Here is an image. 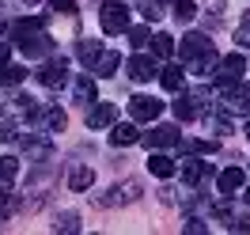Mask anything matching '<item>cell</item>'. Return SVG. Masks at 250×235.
I'll list each match as a JSON object with an SVG mask.
<instances>
[{
  "label": "cell",
  "mask_w": 250,
  "mask_h": 235,
  "mask_svg": "<svg viewBox=\"0 0 250 235\" xmlns=\"http://www.w3.org/2000/svg\"><path fill=\"white\" fill-rule=\"evenodd\" d=\"M91 182H95V171H91V167H72V178H68V186L76 190V193H80V190H87Z\"/></svg>",
  "instance_id": "17"
},
{
  "label": "cell",
  "mask_w": 250,
  "mask_h": 235,
  "mask_svg": "<svg viewBox=\"0 0 250 235\" xmlns=\"http://www.w3.org/2000/svg\"><path fill=\"white\" fill-rule=\"evenodd\" d=\"M95 91H99V87H95L91 76H80V80H76V99H80V103H91Z\"/></svg>",
  "instance_id": "20"
},
{
  "label": "cell",
  "mask_w": 250,
  "mask_h": 235,
  "mask_svg": "<svg viewBox=\"0 0 250 235\" xmlns=\"http://www.w3.org/2000/svg\"><path fill=\"white\" fill-rule=\"evenodd\" d=\"M4 137H12V129H8V126H0V141H4Z\"/></svg>",
  "instance_id": "33"
},
{
  "label": "cell",
  "mask_w": 250,
  "mask_h": 235,
  "mask_svg": "<svg viewBox=\"0 0 250 235\" xmlns=\"http://www.w3.org/2000/svg\"><path fill=\"white\" fill-rule=\"evenodd\" d=\"M152 53H156V57H171V53H174L171 34H156V38H152Z\"/></svg>",
  "instance_id": "24"
},
{
  "label": "cell",
  "mask_w": 250,
  "mask_h": 235,
  "mask_svg": "<svg viewBox=\"0 0 250 235\" xmlns=\"http://www.w3.org/2000/svg\"><path fill=\"white\" fill-rule=\"evenodd\" d=\"M148 171L156 174V178H171V174H174V163L167 156H148Z\"/></svg>",
  "instance_id": "16"
},
{
  "label": "cell",
  "mask_w": 250,
  "mask_h": 235,
  "mask_svg": "<svg viewBox=\"0 0 250 235\" xmlns=\"http://www.w3.org/2000/svg\"><path fill=\"white\" fill-rule=\"evenodd\" d=\"M99 23H103V31H106V34L129 31V8L118 4V0H106V4H103V12H99Z\"/></svg>",
  "instance_id": "2"
},
{
  "label": "cell",
  "mask_w": 250,
  "mask_h": 235,
  "mask_svg": "<svg viewBox=\"0 0 250 235\" xmlns=\"http://www.w3.org/2000/svg\"><path fill=\"white\" fill-rule=\"evenodd\" d=\"M133 197H141V186H137V182H129V186L114 190V193H110V197H106L103 205H114V201H133Z\"/></svg>",
  "instance_id": "19"
},
{
  "label": "cell",
  "mask_w": 250,
  "mask_h": 235,
  "mask_svg": "<svg viewBox=\"0 0 250 235\" xmlns=\"http://www.w3.org/2000/svg\"><path fill=\"white\" fill-rule=\"evenodd\" d=\"M208 174H216V171H212L208 163H201V159H186V163H182V182H189V186H197Z\"/></svg>",
  "instance_id": "8"
},
{
  "label": "cell",
  "mask_w": 250,
  "mask_h": 235,
  "mask_svg": "<svg viewBox=\"0 0 250 235\" xmlns=\"http://www.w3.org/2000/svg\"><path fill=\"white\" fill-rule=\"evenodd\" d=\"M144 144H148V148H174V144H178V126H159V129H152V133L144 137Z\"/></svg>",
  "instance_id": "6"
},
{
  "label": "cell",
  "mask_w": 250,
  "mask_h": 235,
  "mask_svg": "<svg viewBox=\"0 0 250 235\" xmlns=\"http://www.w3.org/2000/svg\"><path fill=\"white\" fill-rule=\"evenodd\" d=\"M159 80H163V87H167V91H182V84H186V72H182V68H178V64H167V68H163V72H159Z\"/></svg>",
  "instance_id": "14"
},
{
  "label": "cell",
  "mask_w": 250,
  "mask_h": 235,
  "mask_svg": "<svg viewBox=\"0 0 250 235\" xmlns=\"http://www.w3.org/2000/svg\"><path fill=\"white\" fill-rule=\"evenodd\" d=\"M247 182V174L239 171V167H228V171H220V178H216V186H220V193H235V190Z\"/></svg>",
  "instance_id": "11"
},
{
  "label": "cell",
  "mask_w": 250,
  "mask_h": 235,
  "mask_svg": "<svg viewBox=\"0 0 250 235\" xmlns=\"http://www.w3.org/2000/svg\"><path fill=\"white\" fill-rule=\"evenodd\" d=\"M235 46H250V16L239 23V31H235Z\"/></svg>",
  "instance_id": "28"
},
{
  "label": "cell",
  "mask_w": 250,
  "mask_h": 235,
  "mask_svg": "<svg viewBox=\"0 0 250 235\" xmlns=\"http://www.w3.org/2000/svg\"><path fill=\"white\" fill-rule=\"evenodd\" d=\"M99 53H103V46H99V42H80L76 46V57L83 64H95V57H99Z\"/></svg>",
  "instance_id": "21"
},
{
  "label": "cell",
  "mask_w": 250,
  "mask_h": 235,
  "mask_svg": "<svg viewBox=\"0 0 250 235\" xmlns=\"http://www.w3.org/2000/svg\"><path fill=\"white\" fill-rule=\"evenodd\" d=\"M193 12H197V8H193L189 0H174V16L182 19V23H186V19H193Z\"/></svg>",
  "instance_id": "27"
},
{
  "label": "cell",
  "mask_w": 250,
  "mask_h": 235,
  "mask_svg": "<svg viewBox=\"0 0 250 235\" xmlns=\"http://www.w3.org/2000/svg\"><path fill=\"white\" fill-rule=\"evenodd\" d=\"M19 80H27V68H23V64H4V68H0V84H19Z\"/></svg>",
  "instance_id": "23"
},
{
  "label": "cell",
  "mask_w": 250,
  "mask_h": 235,
  "mask_svg": "<svg viewBox=\"0 0 250 235\" xmlns=\"http://www.w3.org/2000/svg\"><path fill=\"white\" fill-rule=\"evenodd\" d=\"M129 72H133V80L141 84V80H152V76L159 72V68H156V61H152L148 53H137V57L129 61Z\"/></svg>",
  "instance_id": "9"
},
{
  "label": "cell",
  "mask_w": 250,
  "mask_h": 235,
  "mask_svg": "<svg viewBox=\"0 0 250 235\" xmlns=\"http://www.w3.org/2000/svg\"><path fill=\"white\" fill-rule=\"evenodd\" d=\"M247 205H250V190H247Z\"/></svg>",
  "instance_id": "35"
},
{
  "label": "cell",
  "mask_w": 250,
  "mask_h": 235,
  "mask_svg": "<svg viewBox=\"0 0 250 235\" xmlns=\"http://www.w3.org/2000/svg\"><path fill=\"white\" fill-rule=\"evenodd\" d=\"M137 137H141V133H137V126H129V122H122V126H114L110 129V144H114V148H118V144H137Z\"/></svg>",
  "instance_id": "12"
},
{
  "label": "cell",
  "mask_w": 250,
  "mask_h": 235,
  "mask_svg": "<svg viewBox=\"0 0 250 235\" xmlns=\"http://www.w3.org/2000/svg\"><path fill=\"white\" fill-rule=\"evenodd\" d=\"M197 103H201V91L174 99V114H178V122H193V118H197Z\"/></svg>",
  "instance_id": "10"
},
{
  "label": "cell",
  "mask_w": 250,
  "mask_h": 235,
  "mask_svg": "<svg viewBox=\"0 0 250 235\" xmlns=\"http://www.w3.org/2000/svg\"><path fill=\"white\" fill-rule=\"evenodd\" d=\"M46 126H49V129H57V133L68 126V118H64V110H61V107H49V110H46Z\"/></svg>",
  "instance_id": "25"
},
{
  "label": "cell",
  "mask_w": 250,
  "mask_h": 235,
  "mask_svg": "<svg viewBox=\"0 0 250 235\" xmlns=\"http://www.w3.org/2000/svg\"><path fill=\"white\" fill-rule=\"evenodd\" d=\"M53 12H64V16H76V0H49Z\"/></svg>",
  "instance_id": "30"
},
{
  "label": "cell",
  "mask_w": 250,
  "mask_h": 235,
  "mask_svg": "<svg viewBox=\"0 0 250 235\" xmlns=\"http://www.w3.org/2000/svg\"><path fill=\"white\" fill-rule=\"evenodd\" d=\"M91 72H95V76H114V72H118V53H110V49H103V53L95 57Z\"/></svg>",
  "instance_id": "13"
},
{
  "label": "cell",
  "mask_w": 250,
  "mask_h": 235,
  "mask_svg": "<svg viewBox=\"0 0 250 235\" xmlns=\"http://www.w3.org/2000/svg\"><path fill=\"white\" fill-rule=\"evenodd\" d=\"M23 148H27V156H31V159H46V156H49V144L42 141V137H27V141H23Z\"/></svg>",
  "instance_id": "18"
},
{
  "label": "cell",
  "mask_w": 250,
  "mask_h": 235,
  "mask_svg": "<svg viewBox=\"0 0 250 235\" xmlns=\"http://www.w3.org/2000/svg\"><path fill=\"white\" fill-rule=\"evenodd\" d=\"M23 4H38V0H23Z\"/></svg>",
  "instance_id": "34"
},
{
  "label": "cell",
  "mask_w": 250,
  "mask_h": 235,
  "mask_svg": "<svg viewBox=\"0 0 250 235\" xmlns=\"http://www.w3.org/2000/svg\"><path fill=\"white\" fill-rule=\"evenodd\" d=\"M16 171H19V159L16 156H0V182H4V186L16 178Z\"/></svg>",
  "instance_id": "22"
},
{
  "label": "cell",
  "mask_w": 250,
  "mask_h": 235,
  "mask_svg": "<svg viewBox=\"0 0 250 235\" xmlns=\"http://www.w3.org/2000/svg\"><path fill=\"white\" fill-rule=\"evenodd\" d=\"M114 118H118V107L99 103V107L87 114V129H106V126H114Z\"/></svg>",
  "instance_id": "7"
},
{
  "label": "cell",
  "mask_w": 250,
  "mask_h": 235,
  "mask_svg": "<svg viewBox=\"0 0 250 235\" xmlns=\"http://www.w3.org/2000/svg\"><path fill=\"white\" fill-rule=\"evenodd\" d=\"M16 197H8V186H4V182H0V220L4 216H12V213H16Z\"/></svg>",
  "instance_id": "26"
},
{
  "label": "cell",
  "mask_w": 250,
  "mask_h": 235,
  "mask_svg": "<svg viewBox=\"0 0 250 235\" xmlns=\"http://www.w3.org/2000/svg\"><path fill=\"white\" fill-rule=\"evenodd\" d=\"M129 42H133V46L141 49L144 42H148V27H133V31H129Z\"/></svg>",
  "instance_id": "31"
},
{
  "label": "cell",
  "mask_w": 250,
  "mask_h": 235,
  "mask_svg": "<svg viewBox=\"0 0 250 235\" xmlns=\"http://www.w3.org/2000/svg\"><path fill=\"white\" fill-rule=\"evenodd\" d=\"M182 57H186L189 72H197V76H205V72L216 68V46H212L205 34H186V38H182Z\"/></svg>",
  "instance_id": "1"
},
{
  "label": "cell",
  "mask_w": 250,
  "mask_h": 235,
  "mask_svg": "<svg viewBox=\"0 0 250 235\" xmlns=\"http://www.w3.org/2000/svg\"><path fill=\"white\" fill-rule=\"evenodd\" d=\"M8 53H12V49H8V42H0V68L8 64Z\"/></svg>",
  "instance_id": "32"
},
{
  "label": "cell",
  "mask_w": 250,
  "mask_h": 235,
  "mask_svg": "<svg viewBox=\"0 0 250 235\" xmlns=\"http://www.w3.org/2000/svg\"><path fill=\"white\" fill-rule=\"evenodd\" d=\"M247 137H250V126H247Z\"/></svg>",
  "instance_id": "36"
},
{
  "label": "cell",
  "mask_w": 250,
  "mask_h": 235,
  "mask_svg": "<svg viewBox=\"0 0 250 235\" xmlns=\"http://www.w3.org/2000/svg\"><path fill=\"white\" fill-rule=\"evenodd\" d=\"M129 114H133V122H156L163 114V103L152 99V95H133L129 99Z\"/></svg>",
  "instance_id": "3"
},
{
  "label": "cell",
  "mask_w": 250,
  "mask_h": 235,
  "mask_svg": "<svg viewBox=\"0 0 250 235\" xmlns=\"http://www.w3.org/2000/svg\"><path fill=\"white\" fill-rule=\"evenodd\" d=\"M38 84H46V87H64V84H68V64H64L61 57L46 61L38 68Z\"/></svg>",
  "instance_id": "5"
},
{
  "label": "cell",
  "mask_w": 250,
  "mask_h": 235,
  "mask_svg": "<svg viewBox=\"0 0 250 235\" xmlns=\"http://www.w3.org/2000/svg\"><path fill=\"white\" fill-rule=\"evenodd\" d=\"M53 228H61V232H76V228H80V220L68 213V216H57V220H53Z\"/></svg>",
  "instance_id": "29"
},
{
  "label": "cell",
  "mask_w": 250,
  "mask_h": 235,
  "mask_svg": "<svg viewBox=\"0 0 250 235\" xmlns=\"http://www.w3.org/2000/svg\"><path fill=\"white\" fill-rule=\"evenodd\" d=\"M247 72V61L239 57V53H231V57H224L220 61V72H216V87L220 91H228L231 84H239V76Z\"/></svg>",
  "instance_id": "4"
},
{
  "label": "cell",
  "mask_w": 250,
  "mask_h": 235,
  "mask_svg": "<svg viewBox=\"0 0 250 235\" xmlns=\"http://www.w3.org/2000/svg\"><path fill=\"white\" fill-rule=\"evenodd\" d=\"M174 148H182L186 156H212V152H216V144H212V141H178Z\"/></svg>",
  "instance_id": "15"
}]
</instances>
